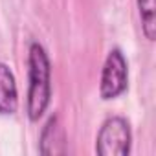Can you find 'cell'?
Masks as SVG:
<instances>
[{
	"mask_svg": "<svg viewBox=\"0 0 156 156\" xmlns=\"http://www.w3.org/2000/svg\"><path fill=\"white\" fill-rule=\"evenodd\" d=\"M140 17H141V28L149 41H154L156 37V2L154 0H138Z\"/></svg>",
	"mask_w": 156,
	"mask_h": 156,
	"instance_id": "obj_6",
	"label": "cell"
},
{
	"mask_svg": "<svg viewBox=\"0 0 156 156\" xmlns=\"http://www.w3.org/2000/svg\"><path fill=\"white\" fill-rule=\"evenodd\" d=\"M130 141L132 134L127 119L114 116L101 125L96 151L101 156H125L130 151Z\"/></svg>",
	"mask_w": 156,
	"mask_h": 156,
	"instance_id": "obj_2",
	"label": "cell"
},
{
	"mask_svg": "<svg viewBox=\"0 0 156 156\" xmlns=\"http://www.w3.org/2000/svg\"><path fill=\"white\" fill-rule=\"evenodd\" d=\"M41 152L46 156H57L66 152V136L59 116L48 119L41 134Z\"/></svg>",
	"mask_w": 156,
	"mask_h": 156,
	"instance_id": "obj_4",
	"label": "cell"
},
{
	"mask_svg": "<svg viewBox=\"0 0 156 156\" xmlns=\"http://www.w3.org/2000/svg\"><path fill=\"white\" fill-rule=\"evenodd\" d=\"M30 88H28V116L37 121L50 105V61L44 48L39 42L30 46Z\"/></svg>",
	"mask_w": 156,
	"mask_h": 156,
	"instance_id": "obj_1",
	"label": "cell"
},
{
	"mask_svg": "<svg viewBox=\"0 0 156 156\" xmlns=\"http://www.w3.org/2000/svg\"><path fill=\"white\" fill-rule=\"evenodd\" d=\"M19 108L15 75L8 64L0 62V114H13Z\"/></svg>",
	"mask_w": 156,
	"mask_h": 156,
	"instance_id": "obj_5",
	"label": "cell"
},
{
	"mask_svg": "<svg viewBox=\"0 0 156 156\" xmlns=\"http://www.w3.org/2000/svg\"><path fill=\"white\" fill-rule=\"evenodd\" d=\"M127 61L119 50H112L103 64L99 94L103 99H116L127 88Z\"/></svg>",
	"mask_w": 156,
	"mask_h": 156,
	"instance_id": "obj_3",
	"label": "cell"
}]
</instances>
